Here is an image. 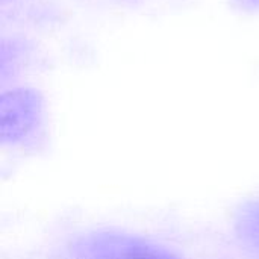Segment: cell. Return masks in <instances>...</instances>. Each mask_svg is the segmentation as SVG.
I'll list each match as a JSON object with an SVG mask.
<instances>
[{
	"instance_id": "cell-3",
	"label": "cell",
	"mask_w": 259,
	"mask_h": 259,
	"mask_svg": "<svg viewBox=\"0 0 259 259\" xmlns=\"http://www.w3.org/2000/svg\"><path fill=\"white\" fill-rule=\"evenodd\" d=\"M235 231L241 243L259 259V202L243 205L235 219Z\"/></svg>"
},
{
	"instance_id": "cell-1",
	"label": "cell",
	"mask_w": 259,
	"mask_h": 259,
	"mask_svg": "<svg viewBox=\"0 0 259 259\" xmlns=\"http://www.w3.org/2000/svg\"><path fill=\"white\" fill-rule=\"evenodd\" d=\"M64 259H181L168 247L121 231H94L68 243Z\"/></svg>"
},
{
	"instance_id": "cell-2",
	"label": "cell",
	"mask_w": 259,
	"mask_h": 259,
	"mask_svg": "<svg viewBox=\"0 0 259 259\" xmlns=\"http://www.w3.org/2000/svg\"><path fill=\"white\" fill-rule=\"evenodd\" d=\"M36 109L33 100L12 99L11 106L3 105L2 109V140L3 143H20L26 140L36 121Z\"/></svg>"
}]
</instances>
